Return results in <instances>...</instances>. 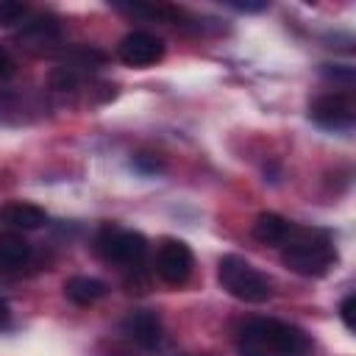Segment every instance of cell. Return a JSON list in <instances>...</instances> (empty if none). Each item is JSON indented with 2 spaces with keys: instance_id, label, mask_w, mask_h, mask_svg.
<instances>
[{
  "instance_id": "cell-1",
  "label": "cell",
  "mask_w": 356,
  "mask_h": 356,
  "mask_svg": "<svg viewBox=\"0 0 356 356\" xmlns=\"http://www.w3.org/2000/svg\"><path fill=\"white\" fill-rule=\"evenodd\" d=\"M236 350L239 356H309L312 339L292 323L250 317L236 331Z\"/></svg>"
},
{
  "instance_id": "cell-2",
  "label": "cell",
  "mask_w": 356,
  "mask_h": 356,
  "mask_svg": "<svg viewBox=\"0 0 356 356\" xmlns=\"http://www.w3.org/2000/svg\"><path fill=\"white\" fill-rule=\"evenodd\" d=\"M281 259L289 270L306 278H320L337 264V248L325 228H289L286 239L281 242Z\"/></svg>"
},
{
  "instance_id": "cell-3",
  "label": "cell",
  "mask_w": 356,
  "mask_h": 356,
  "mask_svg": "<svg viewBox=\"0 0 356 356\" xmlns=\"http://www.w3.org/2000/svg\"><path fill=\"white\" fill-rule=\"evenodd\" d=\"M217 281H220V286L231 298L245 300V303H264V300L273 298L270 278L261 270H256L250 261H245V259H239L234 253H228V256L220 259V264H217Z\"/></svg>"
},
{
  "instance_id": "cell-4",
  "label": "cell",
  "mask_w": 356,
  "mask_h": 356,
  "mask_svg": "<svg viewBox=\"0 0 356 356\" xmlns=\"http://www.w3.org/2000/svg\"><path fill=\"white\" fill-rule=\"evenodd\" d=\"M95 245H97V253L106 261L125 264V267L139 264L147 253V239L139 231H125V228H117V225H106L97 234Z\"/></svg>"
},
{
  "instance_id": "cell-5",
  "label": "cell",
  "mask_w": 356,
  "mask_h": 356,
  "mask_svg": "<svg viewBox=\"0 0 356 356\" xmlns=\"http://www.w3.org/2000/svg\"><path fill=\"white\" fill-rule=\"evenodd\" d=\"M309 117L320 128H328V131H339V134L353 131V122H356V100H353V92L345 89V92L320 95L309 106Z\"/></svg>"
},
{
  "instance_id": "cell-6",
  "label": "cell",
  "mask_w": 356,
  "mask_h": 356,
  "mask_svg": "<svg viewBox=\"0 0 356 356\" xmlns=\"http://www.w3.org/2000/svg\"><path fill=\"white\" fill-rule=\"evenodd\" d=\"M192 267H195V256H192V248L181 239H164L159 245V253H156V273L164 284L170 286H181L189 281L192 275Z\"/></svg>"
},
{
  "instance_id": "cell-7",
  "label": "cell",
  "mask_w": 356,
  "mask_h": 356,
  "mask_svg": "<svg viewBox=\"0 0 356 356\" xmlns=\"http://www.w3.org/2000/svg\"><path fill=\"white\" fill-rule=\"evenodd\" d=\"M117 56L128 67H150L164 58V42L147 31H134V33L122 36Z\"/></svg>"
},
{
  "instance_id": "cell-8",
  "label": "cell",
  "mask_w": 356,
  "mask_h": 356,
  "mask_svg": "<svg viewBox=\"0 0 356 356\" xmlns=\"http://www.w3.org/2000/svg\"><path fill=\"white\" fill-rule=\"evenodd\" d=\"M122 334L139 348H156L161 342V320L150 309H136L122 320Z\"/></svg>"
},
{
  "instance_id": "cell-9",
  "label": "cell",
  "mask_w": 356,
  "mask_h": 356,
  "mask_svg": "<svg viewBox=\"0 0 356 356\" xmlns=\"http://www.w3.org/2000/svg\"><path fill=\"white\" fill-rule=\"evenodd\" d=\"M0 222L11 231H33L47 222V214L33 203H8L0 209Z\"/></svg>"
},
{
  "instance_id": "cell-10",
  "label": "cell",
  "mask_w": 356,
  "mask_h": 356,
  "mask_svg": "<svg viewBox=\"0 0 356 356\" xmlns=\"http://www.w3.org/2000/svg\"><path fill=\"white\" fill-rule=\"evenodd\" d=\"M31 256H33V248L22 234L17 231L0 234V270H19L31 261Z\"/></svg>"
},
{
  "instance_id": "cell-11",
  "label": "cell",
  "mask_w": 356,
  "mask_h": 356,
  "mask_svg": "<svg viewBox=\"0 0 356 356\" xmlns=\"http://www.w3.org/2000/svg\"><path fill=\"white\" fill-rule=\"evenodd\" d=\"M289 228H292L289 220H284V217L275 214V211H264V214H259L256 222H253V236H256L259 242H264V245H278V248H281V242L286 239Z\"/></svg>"
},
{
  "instance_id": "cell-12",
  "label": "cell",
  "mask_w": 356,
  "mask_h": 356,
  "mask_svg": "<svg viewBox=\"0 0 356 356\" xmlns=\"http://www.w3.org/2000/svg\"><path fill=\"white\" fill-rule=\"evenodd\" d=\"M106 292H108L106 284L97 281V278H89V275H75V278H70V281L64 284V295H67L72 303H78V306H92V303L100 300Z\"/></svg>"
},
{
  "instance_id": "cell-13",
  "label": "cell",
  "mask_w": 356,
  "mask_h": 356,
  "mask_svg": "<svg viewBox=\"0 0 356 356\" xmlns=\"http://www.w3.org/2000/svg\"><path fill=\"white\" fill-rule=\"evenodd\" d=\"M19 39H25L31 47H44V44L58 39V22L50 19V17H36L31 22H22V36Z\"/></svg>"
},
{
  "instance_id": "cell-14",
  "label": "cell",
  "mask_w": 356,
  "mask_h": 356,
  "mask_svg": "<svg viewBox=\"0 0 356 356\" xmlns=\"http://www.w3.org/2000/svg\"><path fill=\"white\" fill-rule=\"evenodd\" d=\"M28 17V6L17 3V0H3L0 3V25H22Z\"/></svg>"
},
{
  "instance_id": "cell-15",
  "label": "cell",
  "mask_w": 356,
  "mask_h": 356,
  "mask_svg": "<svg viewBox=\"0 0 356 356\" xmlns=\"http://www.w3.org/2000/svg\"><path fill=\"white\" fill-rule=\"evenodd\" d=\"M131 164H134V170H139L142 175H156V172L164 170V161H161L156 153H136Z\"/></svg>"
},
{
  "instance_id": "cell-16",
  "label": "cell",
  "mask_w": 356,
  "mask_h": 356,
  "mask_svg": "<svg viewBox=\"0 0 356 356\" xmlns=\"http://www.w3.org/2000/svg\"><path fill=\"white\" fill-rule=\"evenodd\" d=\"M353 303H356V298L348 295V298L342 300V306H339V317H342V323H345L348 331H353Z\"/></svg>"
},
{
  "instance_id": "cell-17",
  "label": "cell",
  "mask_w": 356,
  "mask_h": 356,
  "mask_svg": "<svg viewBox=\"0 0 356 356\" xmlns=\"http://www.w3.org/2000/svg\"><path fill=\"white\" fill-rule=\"evenodd\" d=\"M11 72H14V58H11V56H8V50L0 44V81H3V78H8Z\"/></svg>"
},
{
  "instance_id": "cell-18",
  "label": "cell",
  "mask_w": 356,
  "mask_h": 356,
  "mask_svg": "<svg viewBox=\"0 0 356 356\" xmlns=\"http://www.w3.org/2000/svg\"><path fill=\"white\" fill-rule=\"evenodd\" d=\"M225 6L234 11H264L267 8V3H225Z\"/></svg>"
},
{
  "instance_id": "cell-19",
  "label": "cell",
  "mask_w": 356,
  "mask_h": 356,
  "mask_svg": "<svg viewBox=\"0 0 356 356\" xmlns=\"http://www.w3.org/2000/svg\"><path fill=\"white\" fill-rule=\"evenodd\" d=\"M8 317H11V312H8V303H6L3 298H0V328H3L6 323H8Z\"/></svg>"
}]
</instances>
